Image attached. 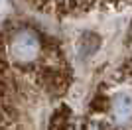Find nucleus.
I'll list each match as a JSON object with an SVG mask.
<instances>
[{"label": "nucleus", "mask_w": 132, "mask_h": 130, "mask_svg": "<svg viewBox=\"0 0 132 130\" xmlns=\"http://www.w3.org/2000/svg\"><path fill=\"white\" fill-rule=\"evenodd\" d=\"M10 57L12 61L20 67H30V65L38 63L42 57V42L39 36L34 30H20L12 36L10 39Z\"/></svg>", "instance_id": "nucleus-1"}, {"label": "nucleus", "mask_w": 132, "mask_h": 130, "mask_svg": "<svg viewBox=\"0 0 132 130\" xmlns=\"http://www.w3.org/2000/svg\"><path fill=\"white\" fill-rule=\"evenodd\" d=\"M99 45H101V39H99L97 34H83V38L79 39V45H77L79 55H81V57L93 55L95 51L99 49Z\"/></svg>", "instance_id": "nucleus-2"}, {"label": "nucleus", "mask_w": 132, "mask_h": 130, "mask_svg": "<svg viewBox=\"0 0 132 130\" xmlns=\"http://www.w3.org/2000/svg\"><path fill=\"white\" fill-rule=\"evenodd\" d=\"M114 114L118 118H130L132 116V99L122 95L114 101Z\"/></svg>", "instance_id": "nucleus-3"}, {"label": "nucleus", "mask_w": 132, "mask_h": 130, "mask_svg": "<svg viewBox=\"0 0 132 130\" xmlns=\"http://www.w3.org/2000/svg\"><path fill=\"white\" fill-rule=\"evenodd\" d=\"M39 2L55 6V10H71V8H75L81 0H39Z\"/></svg>", "instance_id": "nucleus-4"}]
</instances>
